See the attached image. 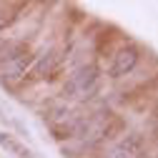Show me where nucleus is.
<instances>
[{
	"mask_svg": "<svg viewBox=\"0 0 158 158\" xmlns=\"http://www.w3.org/2000/svg\"><path fill=\"white\" fill-rule=\"evenodd\" d=\"M58 68H60V55H58L55 50H48V53H43V55H35V63H33V68H30V78L28 81H35V78H55V73H58Z\"/></svg>",
	"mask_w": 158,
	"mask_h": 158,
	"instance_id": "obj_4",
	"label": "nucleus"
},
{
	"mask_svg": "<svg viewBox=\"0 0 158 158\" xmlns=\"http://www.w3.org/2000/svg\"><path fill=\"white\" fill-rule=\"evenodd\" d=\"M98 83H101V70L93 63H85L78 70H73V75H68V81L63 85V93L70 98H88L90 93H95Z\"/></svg>",
	"mask_w": 158,
	"mask_h": 158,
	"instance_id": "obj_1",
	"label": "nucleus"
},
{
	"mask_svg": "<svg viewBox=\"0 0 158 158\" xmlns=\"http://www.w3.org/2000/svg\"><path fill=\"white\" fill-rule=\"evenodd\" d=\"M143 148H146V138H143V133L131 131V133H123V135L118 138V141H115L101 158H141Z\"/></svg>",
	"mask_w": 158,
	"mask_h": 158,
	"instance_id": "obj_2",
	"label": "nucleus"
},
{
	"mask_svg": "<svg viewBox=\"0 0 158 158\" xmlns=\"http://www.w3.org/2000/svg\"><path fill=\"white\" fill-rule=\"evenodd\" d=\"M153 118L158 121V103H156V108H153Z\"/></svg>",
	"mask_w": 158,
	"mask_h": 158,
	"instance_id": "obj_7",
	"label": "nucleus"
},
{
	"mask_svg": "<svg viewBox=\"0 0 158 158\" xmlns=\"http://www.w3.org/2000/svg\"><path fill=\"white\" fill-rule=\"evenodd\" d=\"M138 60H141V50H138L135 45H123V48H118L115 55H113V60H110V78H126L135 70Z\"/></svg>",
	"mask_w": 158,
	"mask_h": 158,
	"instance_id": "obj_3",
	"label": "nucleus"
},
{
	"mask_svg": "<svg viewBox=\"0 0 158 158\" xmlns=\"http://www.w3.org/2000/svg\"><path fill=\"white\" fill-rule=\"evenodd\" d=\"M0 146H3L13 158H38L23 141H18V138L10 135V133H0Z\"/></svg>",
	"mask_w": 158,
	"mask_h": 158,
	"instance_id": "obj_5",
	"label": "nucleus"
},
{
	"mask_svg": "<svg viewBox=\"0 0 158 158\" xmlns=\"http://www.w3.org/2000/svg\"><path fill=\"white\" fill-rule=\"evenodd\" d=\"M70 115H73V110H70L63 101H55V103H50L48 110H45V123H48V128H55V126L65 123Z\"/></svg>",
	"mask_w": 158,
	"mask_h": 158,
	"instance_id": "obj_6",
	"label": "nucleus"
}]
</instances>
